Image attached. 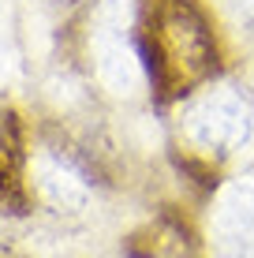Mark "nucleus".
<instances>
[{
    "label": "nucleus",
    "instance_id": "423d86ee",
    "mask_svg": "<svg viewBox=\"0 0 254 258\" xmlns=\"http://www.w3.org/2000/svg\"><path fill=\"white\" fill-rule=\"evenodd\" d=\"M217 236L228 258L254 251V183H235L217 206Z\"/></svg>",
    "mask_w": 254,
    "mask_h": 258
},
{
    "label": "nucleus",
    "instance_id": "20e7f679",
    "mask_svg": "<svg viewBox=\"0 0 254 258\" xmlns=\"http://www.w3.org/2000/svg\"><path fill=\"white\" fill-rule=\"evenodd\" d=\"M30 180H34V191L41 195V202H49L56 213H78L90 202V187L78 176V168L71 161H64V157H56V154L34 157Z\"/></svg>",
    "mask_w": 254,
    "mask_h": 258
},
{
    "label": "nucleus",
    "instance_id": "7ed1b4c3",
    "mask_svg": "<svg viewBox=\"0 0 254 258\" xmlns=\"http://www.w3.org/2000/svg\"><path fill=\"white\" fill-rule=\"evenodd\" d=\"M94 68H98V79L105 90L120 97H135L146 86V68L120 23H98V30H94Z\"/></svg>",
    "mask_w": 254,
    "mask_h": 258
},
{
    "label": "nucleus",
    "instance_id": "f03ea898",
    "mask_svg": "<svg viewBox=\"0 0 254 258\" xmlns=\"http://www.w3.org/2000/svg\"><path fill=\"white\" fill-rule=\"evenodd\" d=\"M161 52H164V71L180 86L198 83L213 68V38H209L202 15L187 4H168L161 15Z\"/></svg>",
    "mask_w": 254,
    "mask_h": 258
},
{
    "label": "nucleus",
    "instance_id": "1a4fd4ad",
    "mask_svg": "<svg viewBox=\"0 0 254 258\" xmlns=\"http://www.w3.org/2000/svg\"><path fill=\"white\" fill-rule=\"evenodd\" d=\"M239 258H254V251H247V254H239Z\"/></svg>",
    "mask_w": 254,
    "mask_h": 258
},
{
    "label": "nucleus",
    "instance_id": "f257e3e1",
    "mask_svg": "<svg viewBox=\"0 0 254 258\" xmlns=\"http://www.w3.org/2000/svg\"><path fill=\"white\" fill-rule=\"evenodd\" d=\"M183 135L206 154H232L254 135V109L232 86L202 90L183 109Z\"/></svg>",
    "mask_w": 254,
    "mask_h": 258
},
{
    "label": "nucleus",
    "instance_id": "39448f33",
    "mask_svg": "<svg viewBox=\"0 0 254 258\" xmlns=\"http://www.w3.org/2000/svg\"><path fill=\"white\" fill-rule=\"evenodd\" d=\"M26 154L23 131L12 112H0V210L23 213L26 210Z\"/></svg>",
    "mask_w": 254,
    "mask_h": 258
},
{
    "label": "nucleus",
    "instance_id": "0eeeda50",
    "mask_svg": "<svg viewBox=\"0 0 254 258\" xmlns=\"http://www.w3.org/2000/svg\"><path fill=\"white\" fill-rule=\"evenodd\" d=\"M45 4H56V8H64V4H71V0H45Z\"/></svg>",
    "mask_w": 254,
    "mask_h": 258
},
{
    "label": "nucleus",
    "instance_id": "6e6552de",
    "mask_svg": "<svg viewBox=\"0 0 254 258\" xmlns=\"http://www.w3.org/2000/svg\"><path fill=\"white\" fill-rule=\"evenodd\" d=\"M239 4H243V8H250V12H254V0H239Z\"/></svg>",
    "mask_w": 254,
    "mask_h": 258
}]
</instances>
